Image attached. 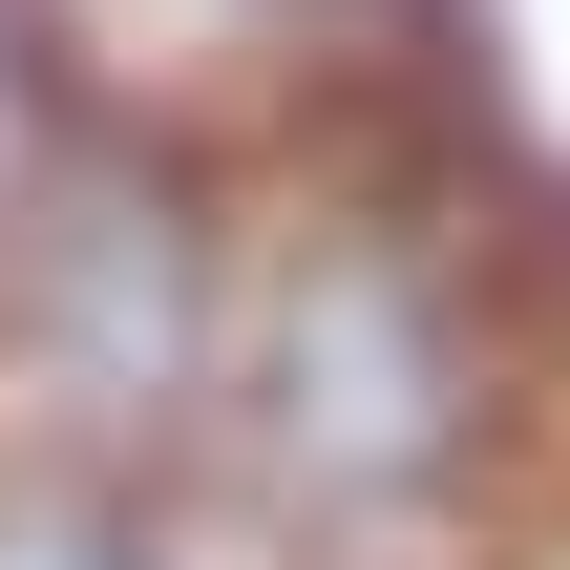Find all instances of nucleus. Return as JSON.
<instances>
[{
	"instance_id": "obj_2",
	"label": "nucleus",
	"mask_w": 570,
	"mask_h": 570,
	"mask_svg": "<svg viewBox=\"0 0 570 570\" xmlns=\"http://www.w3.org/2000/svg\"><path fill=\"white\" fill-rule=\"evenodd\" d=\"M0 570H233L190 487H127V465H63V444H0Z\"/></svg>"
},
{
	"instance_id": "obj_1",
	"label": "nucleus",
	"mask_w": 570,
	"mask_h": 570,
	"mask_svg": "<svg viewBox=\"0 0 570 570\" xmlns=\"http://www.w3.org/2000/svg\"><path fill=\"white\" fill-rule=\"evenodd\" d=\"M233 296H254V169L148 85L42 63V106L0 148V444L190 487L212 381H233Z\"/></svg>"
}]
</instances>
